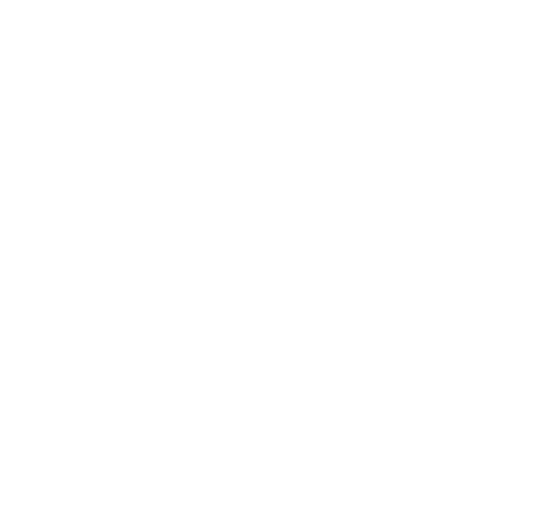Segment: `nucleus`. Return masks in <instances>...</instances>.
<instances>
[]
</instances>
